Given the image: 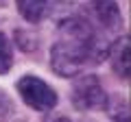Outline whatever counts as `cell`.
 <instances>
[{
  "instance_id": "6da1fadb",
  "label": "cell",
  "mask_w": 131,
  "mask_h": 122,
  "mask_svg": "<svg viewBox=\"0 0 131 122\" xmlns=\"http://www.w3.org/2000/svg\"><path fill=\"white\" fill-rule=\"evenodd\" d=\"M18 92L22 100L35 111H50L57 107V92L37 76H22L18 81Z\"/></svg>"
},
{
  "instance_id": "7a4b0ae2",
  "label": "cell",
  "mask_w": 131,
  "mask_h": 122,
  "mask_svg": "<svg viewBox=\"0 0 131 122\" xmlns=\"http://www.w3.org/2000/svg\"><path fill=\"white\" fill-rule=\"evenodd\" d=\"M72 103L81 111H98V109L107 107V94H105L98 76L88 74L77 81L72 87Z\"/></svg>"
},
{
  "instance_id": "3957f363",
  "label": "cell",
  "mask_w": 131,
  "mask_h": 122,
  "mask_svg": "<svg viewBox=\"0 0 131 122\" xmlns=\"http://www.w3.org/2000/svg\"><path fill=\"white\" fill-rule=\"evenodd\" d=\"M92 15L101 24L105 33H118L122 28V15L114 0H94L92 2Z\"/></svg>"
},
{
  "instance_id": "277c9868",
  "label": "cell",
  "mask_w": 131,
  "mask_h": 122,
  "mask_svg": "<svg viewBox=\"0 0 131 122\" xmlns=\"http://www.w3.org/2000/svg\"><path fill=\"white\" fill-rule=\"evenodd\" d=\"M109 55H112V68L116 70V74L122 76V79H129V70H131V63H129V39L122 37L114 48H109Z\"/></svg>"
},
{
  "instance_id": "5b68a950",
  "label": "cell",
  "mask_w": 131,
  "mask_h": 122,
  "mask_svg": "<svg viewBox=\"0 0 131 122\" xmlns=\"http://www.w3.org/2000/svg\"><path fill=\"white\" fill-rule=\"evenodd\" d=\"M15 5H18V11L24 20L35 24L42 22L48 11V0H15Z\"/></svg>"
},
{
  "instance_id": "8992f818",
  "label": "cell",
  "mask_w": 131,
  "mask_h": 122,
  "mask_svg": "<svg viewBox=\"0 0 131 122\" xmlns=\"http://www.w3.org/2000/svg\"><path fill=\"white\" fill-rule=\"evenodd\" d=\"M13 66V52H11V44L5 35L0 33V74H7Z\"/></svg>"
},
{
  "instance_id": "52a82bcc",
  "label": "cell",
  "mask_w": 131,
  "mask_h": 122,
  "mask_svg": "<svg viewBox=\"0 0 131 122\" xmlns=\"http://www.w3.org/2000/svg\"><path fill=\"white\" fill-rule=\"evenodd\" d=\"M11 113H13V103H11V98L0 89V120H7Z\"/></svg>"
},
{
  "instance_id": "ba28073f",
  "label": "cell",
  "mask_w": 131,
  "mask_h": 122,
  "mask_svg": "<svg viewBox=\"0 0 131 122\" xmlns=\"http://www.w3.org/2000/svg\"><path fill=\"white\" fill-rule=\"evenodd\" d=\"M44 122H72V120H68V118H63V116H55V118H46Z\"/></svg>"
}]
</instances>
